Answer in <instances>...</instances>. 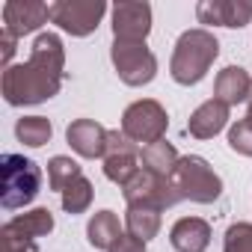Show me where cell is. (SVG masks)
Masks as SVG:
<instances>
[{
	"label": "cell",
	"instance_id": "6da1fadb",
	"mask_svg": "<svg viewBox=\"0 0 252 252\" xmlns=\"http://www.w3.org/2000/svg\"><path fill=\"white\" fill-rule=\"evenodd\" d=\"M65 48L57 33H39L30 60L21 65H9L3 71V98L12 107H30L54 98L65 77Z\"/></svg>",
	"mask_w": 252,
	"mask_h": 252
},
{
	"label": "cell",
	"instance_id": "7a4b0ae2",
	"mask_svg": "<svg viewBox=\"0 0 252 252\" xmlns=\"http://www.w3.org/2000/svg\"><path fill=\"white\" fill-rule=\"evenodd\" d=\"M217 57H220V42L211 30H205V27L184 30L175 42L172 60H169V74L181 86H196L199 80H205V74L211 71Z\"/></svg>",
	"mask_w": 252,
	"mask_h": 252
},
{
	"label": "cell",
	"instance_id": "3957f363",
	"mask_svg": "<svg viewBox=\"0 0 252 252\" xmlns=\"http://www.w3.org/2000/svg\"><path fill=\"white\" fill-rule=\"evenodd\" d=\"M42 190V169L24 155L0 158V205L6 211L27 208Z\"/></svg>",
	"mask_w": 252,
	"mask_h": 252
},
{
	"label": "cell",
	"instance_id": "277c9868",
	"mask_svg": "<svg viewBox=\"0 0 252 252\" xmlns=\"http://www.w3.org/2000/svg\"><path fill=\"white\" fill-rule=\"evenodd\" d=\"M178 199H190V202H199V205H214L220 196H222V178L214 172V166L199 158V155H187L178 160L175 172L169 175Z\"/></svg>",
	"mask_w": 252,
	"mask_h": 252
},
{
	"label": "cell",
	"instance_id": "5b68a950",
	"mask_svg": "<svg viewBox=\"0 0 252 252\" xmlns=\"http://www.w3.org/2000/svg\"><path fill=\"white\" fill-rule=\"evenodd\" d=\"M166 128H169V116H166L163 104L155 98H140V101L128 104L122 113V134L134 140L140 149L160 143L166 137Z\"/></svg>",
	"mask_w": 252,
	"mask_h": 252
},
{
	"label": "cell",
	"instance_id": "8992f818",
	"mask_svg": "<svg viewBox=\"0 0 252 252\" xmlns=\"http://www.w3.org/2000/svg\"><path fill=\"white\" fill-rule=\"evenodd\" d=\"M110 60H113V68L119 74L122 83L128 86H146L155 80L158 74V57L143 45H134V42H113L110 48Z\"/></svg>",
	"mask_w": 252,
	"mask_h": 252
},
{
	"label": "cell",
	"instance_id": "52a82bcc",
	"mask_svg": "<svg viewBox=\"0 0 252 252\" xmlns=\"http://www.w3.org/2000/svg\"><path fill=\"white\" fill-rule=\"evenodd\" d=\"M104 12H107L104 0H57V3H51V21L77 39L95 33Z\"/></svg>",
	"mask_w": 252,
	"mask_h": 252
},
{
	"label": "cell",
	"instance_id": "ba28073f",
	"mask_svg": "<svg viewBox=\"0 0 252 252\" xmlns=\"http://www.w3.org/2000/svg\"><path fill=\"white\" fill-rule=\"evenodd\" d=\"M122 196H125V202H128V208H158V211L172 208V205L181 202L175 187H172V181L160 178V175H155L149 169H140L128 184H125Z\"/></svg>",
	"mask_w": 252,
	"mask_h": 252
},
{
	"label": "cell",
	"instance_id": "9c48e42d",
	"mask_svg": "<svg viewBox=\"0 0 252 252\" xmlns=\"http://www.w3.org/2000/svg\"><path fill=\"white\" fill-rule=\"evenodd\" d=\"M140 155H143V149L134 143V140H128L122 131H110L107 134V149H104V175L113 181V184H119V187H125L128 184L143 166V160H140Z\"/></svg>",
	"mask_w": 252,
	"mask_h": 252
},
{
	"label": "cell",
	"instance_id": "30bf717a",
	"mask_svg": "<svg viewBox=\"0 0 252 252\" xmlns=\"http://www.w3.org/2000/svg\"><path fill=\"white\" fill-rule=\"evenodd\" d=\"M113 42L143 45L152 33V6L140 0H122L113 9Z\"/></svg>",
	"mask_w": 252,
	"mask_h": 252
},
{
	"label": "cell",
	"instance_id": "8fae6325",
	"mask_svg": "<svg viewBox=\"0 0 252 252\" xmlns=\"http://www.w3.org/2000/svg\"><path fill=\"white\" fill-rule=\"evenodd\" d=\"M48 21H51L48 3H39V0H9V3H3V30L15 39L36 33Z\"/></svg>",
	"mask_w": 252,
	"mask_h": 252
},
{
	"label": "cell",
	"instance_id": "7c38bea8",
	"mask_svg": "<svg viewBox=\"0 0 252 252\" xmlns=\"http://www.w3.org/2000/svg\"><path fill=\"white\" fill-rule=\"evenodd\" d=\"M196 18L199 24L240 30L252 21V3H246V0H199Z\"/></svg>",
	"mask_w": 252,
	"mask_h": 252
},
{
	"label": "cell",
	"instance_id": "4fadbf2b",
	"mask_svg": "<svg viewBox=\"0 0 252 252\" xmlns=\"http://www.w3.org/2000/svg\"><path fill=\"white\" fill-rule=\"evenodd\" d=\"M107 128L98 125L95 119H74L68 128H65V140L68 146L86 158V160H95V158H104V149H107Z\"/></svg>",
	"mask_w": 252,
	"mask_h": 252
},
{
	"label": "cell",
	"instance_id": "5bb4252c",
	"mask_svg": "<svg viewBox=\"0 0 252 252\" xmlns=\"http://www.w3.org/2000/svg\"><path fill=\"white\" fill-rule=\"evenodd\" d=\"M225 125H228V104H222L217 98H208L205 104H199L190 113L187 134L196 137V140H211L225 128Z\"/></svg>",
	"mask_w": 252,
	"mask_h": 252
},
{
	"label": "cell",
	"instance_id": "9a60e30c",
	"mask_svg": "<svg viewBox=\"0 0 252 252\" xmlns=\"http://www.w3.org/2000/svg\"><path fill=\"white\" fill-rule=\"evenodd\" d=\"M169 243L175 252H205L211 243V225L202 217H181L169 228Z\"/></svg>",
	"mask_w": 252,
	"mask_h": 252
},
{
	"label": "cell",
	"instance_id": "2e32d148",
	"mask_svg": "<svg viewBox=\"0 0 252 252\" xmlns=\"http://www.w3.org/2000/svg\"><path fill=\"white\" fill-rule=\"evenodd\" d=\"M249 89H252V77L246 74V68L240 65H228L217 74L214 80V98L234 107V104H246L249 98Z\"/></svg>",
	"mask_w": 252,
	"mask_h": 252
},
{
	"label": "cell",
	"instance_id": "e0dca14e",
	"mask_svg": "<svg viewBox=\"0 0 252 252\" xmlns=\"http://www.w3.org/2000/svg\"><path fill=\"white\" fill-rule=\"evenodd\" d=\"M3 231H12L18 237H27V240H36V237H45L54 231V214L48 208H33V211H24L12 220L3 222Z\"/></svg>",
	"mask_w": 252,
	"mask_h": 252
},
{
	"label": "cell",
	"instance_id": "ac0fdd59",
	"mask_svg": "<svg viewBox=\"0 0 252 252\" xmlns=\"http://www.w3.org/2000/svg\"><path fill=\"white\" fill-rule=\"evenodd\" d=\"M125 231H122V225H119V217L113 214V211H98V214H92V220H89V225H86V240H89V246H95V249H113V243L122 237Z\"/></svg>",
	"mask_w": 252,
	"mask_h": 252
},
{
	"label": "cell",
	"instance_id": "d6986e66",
	"mask_svg": "<svg viewBox=\"0 0 252 252\" xmlns=\"http://www.w3.org/2000/svg\"><path fill=\"white\" fill-rule=\"evenodd\" d=\"M140 160H143V169H149V172H155V175H160V178H169V175L175 172V166H178L181 158H178V152H175L172 143L160 140V143L146 146L143 155H140Z\"/></svg>",
	"mask_w": 252,
	"mask_h": 252
},
{
	"label": "cell",
	"instance_id": "ffe728a7",
	"mask_svg": "<svg viewBox=\"0 0 252 252\" xmlns=\"http://www.w3.org/2000/svg\"><path fill=\"white\" fill-rule=\"evenodd\" d=\"M125 228L131 237L149 243L160 234V211L158 208H128L125 211Z\"/></svg>",
	"mask_w": 252,
	"mask_h": 252
},
{
	"label": "cell",
	"instance_id": "44dd1931",
	"mask_svg": "<svg viewBox=\"0 0 252 252\" xmlns=\"http://www.w3.org/2000/svg\"><path fill=\"white\" fill-rule=\"evenodd\" d=\"M15 137H18V143H24L30 149H42L54 137V125L45 116H24L15 122Z\"/></svg>",
	"mask_w": 252,
	"mask_h": 252
},
{
	"label": "cell",
	"instance_id": "7402d4cb",
	"mask_svg": "<svg viewBox=\"0 0 252 252\" xmlns=\"http://www.w3.org/2000/svg\"><path fill=\"white\" fill-rule=\"evenodd\" d=\"M77 178H83V169H80L77 160H71V158H65V155H57V158L48 160V184H51V190L63 193V190L71 187Z\"/></svg>",
	"mask_w": 252,
	"mask_h": 252
},
{
	"label": "cell",
	"instance_id": "603a6c76",
	"mask_svg": "<svg viewBox=\"0 0 252 252\" xmlns=\"http://www.w3.org/2000/svg\"><path fill=\"white\" fill-rule=\"evenodd\" d=\"M60 196H63V211H65V214H83V211H89V205H92L95 187H92V181L83 175V178H77L71 187H65Z\"/></svg>",
	"mask_w": 252,
	"mask_h": 252
},
{
	"label": "cell",
	"instance_id": "cb8c5ba5",
	"mask_svg": "<svg viewBox=\"0 0 252 252\" xmlns=\"http://www.w3.org/2000/svg\"><path fill=\"white\" fill-rule=\"evenodd\" d=\"M222 252H252V222H231L225 228Z\"/></svg>",
	"mask_w": 252,
	"mask_h": 252
},
{
	"label": "cell",
	"instance_id": "d4e9b609",
	"mask_svg": "<svg viewBox=\"0 0 252 252\" xmlns=\"http://www.w3.org/2000/svg\"><path fill=\"white\" fill-rule=\"evenodd\" d=\"M228 149L243 158H252V125L246 119H240L237 125L228 128Z\"/></svg>",
	"mask_w": 252,
	"mask_h": 252
},
{
	"label": "cell",
	"instance_id": "484cf974",
	"mask_svg": "<svg viewBox=\"0 0 252 252\" xmlns=\"http://www.w3.org/2000/svg\"><path fill=\"white\" fill-rule=\"evenodd\" d=\"M0 237H3V246H6V252H30V249H36V240L18 237V234H12V231H3V228H0Z\"/></svg>",
	"mask_w": 252,
	"mask_h": 252
},
{
	"label": "cell",
	"instance_id": "4316f807",
	"mask_svg": "<svg viewBox=\"0 0 252 252\" xmlns=\"http://www.w3.org/2000/svg\"><path fill=\"white\" fill-rule=\"evenodd\" d=\"M110 252H146V243L137 240V237H131V234H122V237L113 243Z\"/></svg>",
	"mask_w": 252,
	"mask_h": 252
},
{
	"label": "cell",
	"instance_id": "83f0119b",
	"mask_svg": "<svg viewBox=\"0 0 252 252\" xmlns=\"http://www.w3.org/2000/svg\"><path fill=\"white\" fill-rule=\"evenodd\" d=\"M15 42H18V39H15V36H9L6 30L0 33V48H3V71L12 65V57H15Z\"/></svg>",
	"mask_w": 252,
	"mask_h": 252
},
{
	"label": "cell",
	"instance_id": "f1b7e54d",
	"mask_svg": "<svg viewBox=\"0 0 252 252\" xmlns=\"http://www.w3.org/2000/svg\"><path fill=\"white\" fill-rule=\"evenodd\" d=\"M246 122L252 125V89H249V98H246Z\"/></svg>",
	"mask_w": 252,
	"mask_h": 252
}]
</instances>
